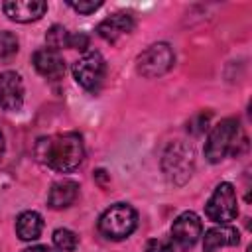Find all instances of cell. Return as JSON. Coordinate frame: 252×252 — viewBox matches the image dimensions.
<instances>
[{"label":"cell","mask_w":252,"mask_h":252,"mask_svg":"<svg viewBox=\"0 0 252 252\" xmlns=\"http://www.w3.org/2000/svg\"><path fill=\"white\" fill-rule=\"evenodd\" d=\"M35 154L39 161L45 163L47 167L67 173L81 165L85 158V146H83V138L77 132H65V134L41 138L35 146Z\"/></svg>","instance_id":"1"},{"label":"cell","mask_w":252,"mask_h":252,"mask_svg":"<svg viewBox=\"0 0 252 252\" xmlns=\"http://www.w3.org/2000/svg\"><path fill=\"white\" fill-rule=\"evenodd\" d=\"M240 138V124L236 118H224L217 126H213L207 144H205V158L211 163H219L228 154H236V144Z\"/></svg>","instance_id":"2"},{"label":"cell","mask_w":252,"mask_h":252,"mask_svg":"<svg viewBox=\"0 0 252 252\" xmlns=\"http://www.w3.org/2000/svg\"><path fill=\"white\" fill-rule=\"evenodd\" d=\"M138 226V213L128 203L108 207L98 219V230L108 240H124Z\"/></svg>","instance_id":"3"},{"label":"cell","mask_w":252,"mask_h":252,"mask_svg":"<svg viewBox=\"0 0 252 252\" xmlns=\"http://www.w3.org/2000/svg\"><path fill=\"white\" fill-rule=\"evenodd\" d=\"M205 215L209 217V220L219 222V224H226L232 219H236L238 199H236V191H234L232 183L222 181L215 187L213 195L209 197V201L205 205Z\"/></svg>","instance_id":"4"},{"label":"cell","mask_w":252,"mask_h":252,"mask_svg":"<svg viewBox=\"0 0 252 252\" xmlns=\"http://www.w3.org/2000/svg\"><path fill=\"white\" fill-rule=\"evenodd\" d=\"M173 61H175L173 49L167 43L161 41V43H154L148 49H144L138 55L136 67H138V73L142 77L154 79V77H159V75L167 73L173 67Z\"/></svg>","instance_id":"5"},{"label":"cell","mask_w":252,"mask_h":252,"mask_svg":"<svg viewBox=\"0 0 252 252\" xmlns=\"http://www.w3.org/2000/svg\"><path fill=\"white\" fill-rule=\"evenodd\" d=\"M104 73H106V63H104V59H102V55L98 51L85 53L73 65V77H75V81L83 89H87L91 93L98 91V87L102 85Z\"/></svg>","instance_id":"6"},{"label":"cell","mask_w":252,"mask_h":252,"mask_svg":"<svg viewBox=\"0 0 252 252\" xmlns=\"http://www.w3.org/2000/svg\"><path fill=\"white\" fill-rule=\"evenodd\" d=\"M201 232H203L201 219L195 213L185 211V213H181L173 220V224H171V236L169 238H171L175 250L185 252V250H189V248H193L197 244Z\"/></svg>","instance_id":"7"},{"label":"cell","mask_w":252,"mask_h":252,"mask_svg":"<svg viewBox=\"0 0 252 252\" xmlns=\"http://www.w3.org/2000/svg\"><path fill=\"white\" fill-rule=\"evenodd\" d=\"M24 104V83L14 71L0 73V110H20Z\"/></svg>","instance_id":"8"},{"label":"cell","mask_w":252,"mask_h":252,"mask_svg":"<svg viewBox=\"0 0 252 252\" xmlns=\"http://www.w3.org/2000/svg\"><path fill=\"white\" fill-rule=\"evenodd\" d=\"M2 10L10 20L28 24L39 20L45 14L47 4L43 0H8L2 4Z\"/></svg>","instance_id":"9"},{"label":"cell","mask_w":252,"mask_h":252,"mask_svg":"<svg viewBox=\"0 0 252 252\" xmlns=\"http://www.w3.org/2000/svg\"><path fill=\"white\" fill-rule=\"evenodd\" d=\"M132 30H134V18L130 14H124V12H116L108 18H104L96 26L98 35L106 41H116L118 37L130 33Z\"/></svg>","instance_id":"10"},{"label":"cell","mask_w":252,"mask_h":252,"mask_svg":"<svg viewBox=\"0 0 252 252\" xmlns=\"http://www.w3.org/2000/svg\"><path fill=\"white\" fill-rule=\"evenodd\" d=\"M33 67L39 75L47 77V79H57L65 73V61L61 57L59 51L55 49H49V47H43V49H37L33 53Z\"/></svg>","instance_id":"11"},{"label":"cell","mask_w":252,"mask_h":252,"mask_svg":"<svg viewBox=\"0 0 252 252\" xmlns=\"http://www.w3.org/2000/svg\"><path fill=\"white\" fill-rule=\"evenodd\" d=\"M240 242V234L234 226L228 224H219L213 226L205 232V240H203V252H217L219 248L224 246H236Z\"/></svg>","instance_id":"12"},{"label":"cell","mask_w":252,"mask_h":252,"mask_svg":"<svg viewBox=\"0 0 252 252\" xmlns=\"http://www.w3.org/2000/svg\"><path fill=\"white\" fill-rule=\"evenodd\" d=\"M171 161V167H167V175L171 179H175L179 173L183 177H189L191 175V167H193V152L191 148L183 146V144H175L169 148V152L165 154V161L163 163H169Z\"/></svg>","instance_id":"13"},{"label":"cell","mask_w":252,"mask_h":252,"mask_svg":"<svg viewBox=\"0 0 252 252\" xmlns=\"http://www.w3.org/2000/svg\"><path fill=\"white\" fill-rule=\"evenodd\" d=\"M77 195H79V185L71 179H61L51 185L47 195V205L51 209H65L75 203Z\"/></svg>","instance_id":"14"},{"label":"cell","mask_w":252,"mask_h":252,"mask_svg":"<svg viewBox=\"0 0 252 252\" xmlns=\"http://www.w3.org/2000/svg\"><path fill=\"white\" fill-rule=\"evenodd\" d=\"M43 228V219L35 211H24L16 219V234L22 240H35L41 234Z\"/></svg>","instance_id":"15"},{"label":"cell","mask_w":252,"mask_h":252,"mask_svg":"<svg viewBox=\"0 0 252 252\" xmlns=\"http://www.w3.org/2000/svg\"><path fill=\"white\" fill-rule=\"evenodd\" d=\"M53 244L61 252H75L79 246V236L69 228H57L53 232Z\"/></svg>","instance_id":"16"},{"label":"cell","mask_w":252,"mask_h":252,"mask_svg":"<svg viewBox=\"0 0 252 252\" xmlns=\"http://www.w3.org/2000/svg\"><path fill=\"white\" fill-rule=\"evenodd\" d=\"M69 37H71V33L63 26H57V24L51 26L47 30V33H45L47 47L49 49H55V51H59L61 47H69Z\"/></svg>","instance_id":"17"},{"label":"cell","mask_w":252,"mask_h":252,"mask_svg":"<svg viewBox=\"0 0 252 252\" xmlns=\"http://www.w3.org/2000/svg\"><path fill=\"white\" fill-rule=\"evenodd\" d=\"M18 53V37L12 32H0V63H8Z\"/></svg>","instance_id":"18"},{"label":"cell","mask_w":252,"mask_h":252,"mask_svg":"<svg viewBox=\"0 0 252 252\" xmlns=\"http://www.w3.org/2000/svg\"><path fill=\"white\" fill-rule=\"evenodd\" d=\"M67 4L79 14H93L94 10H98L102 6L100 0H79V2L77 0H67Z\"/></svg>","instance_id":"19"},{"label":"cell","mask_w":252,"mask_h":252,"mask_svg":"<svg viewBox=\"0 0 252 252\" xmlns=\"http://www.w3.org/2000/svg\"><path fill=\"white\" fill-rule=\"evenodd\" d=\"M146 252H175L171 238H152L146 242Z\"/></svg>","instance_id":"20"},{"label":"cell","mask_w":252,"mask_h":252,"mask_svg":"<svg viewBox=\"0 0 252 252\" xmlns=\"http://www.w3.org/2000/svg\"><path fill=\"white\" fill-rule=\"evenodd\" d=\"M69 47L83 51V49L89 47V37H87L85 33H71V37H69Z\"/></svg>","instance_id":"21"},{"label":"cell","mask_w":252,"mask_h":252,"mask_svg":"<svg viewBox=\"0 0 252 252\" xmlns=\"http://www.w3.org/2000/svg\"><path fill=\"white\" fill-rule=\"evenodd\" d=\"M197 124V126H193L191 128V132L193 134H201V132H205L207 130V124H209V114H205V112H201V114H197L193 120H191V124Z\"/></svg>","instance_id":"22"},{"label":"cell","mask_w":252,"mask_h":252,"mask_svg":"<svg viewBox=\"0 0 252 252\" xmlns=\"http://www.w3.org/2000/svg\"><path fill=\"white\" fill-rule=\"evenodd\" d=\"M24 252H53V250L49 246H32V248H28Z\"/></svg>","instance_id":"23"},{"label":"cell","mask_w":252,"mask_h":252,"mask_svg":"<svg viewBox=\"0 0 252 252\" xmlns=\"http://www.w3.org/2000/svg\"><path fill=\"white\" fill-rule=\"evenodd\" d=\"M2 152H4V136L0 132V156H2Z\"/></svg>","instance_id":"24"}]
</instances>
